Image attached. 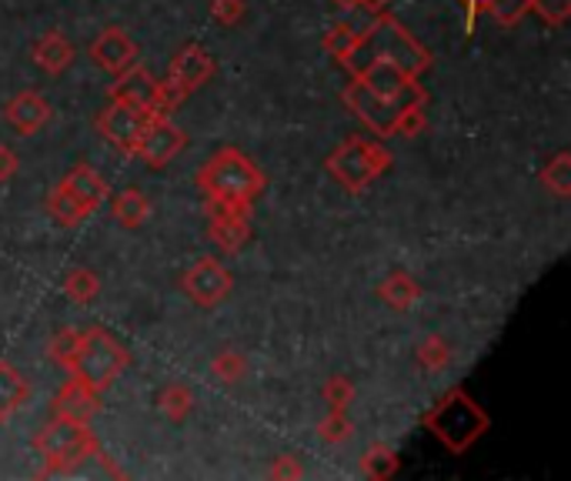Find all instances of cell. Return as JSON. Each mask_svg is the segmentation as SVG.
I'll return each mask as SVG.
<instances>
[{
  "label": "cell",
  "mask_w": 571,
  "mask_h": 481,
  "mask_svg": "<svg viewBox=\"0 0 571 481\" xmlns=\"http://www.w3.org/2000/svg\"><path fill=\"white\" fill-rule=\"evenodd\" d=\"M197 188L204 191V197L211 204L220 207H235V211H251L255 201L265 194L268 178L265 171L241 154L238 148H220L217 154H211L204 161V168L197 171Z\"/></svg>",
  "instance_id": "obj_1"
},
{
  "label": "cell",
  "mask_w": 571,
  "mask_h": 481,
  "mask_svg": "<svg viewBox=\"0 0 571 481\" xmlns=\"http://www.w3.org/2000/svg\"><path fill=\"white\" fill-rule=\"evenodd\" d=\"M365 61H385L401 67L405 74L418 77L431 67V54L428 47L395 18V14H375V24L368 31H362V47L358 57L352 64V71H358Z\"/></svg>",
  "instance_id": "obj_2"
},
{
  "label": "cell",
  "mask_w": 571,
  "mask_h": 481,
  "mask_svg": "<svg viewBox=\"0 0 571 481\" xmlns=\"http://www.w3.org/2000/svg\"><path fill=\"white\" fill-rule=\"evenodd\" d=\"M128 365H131V351L107 328L90 324L87 331H80V344H77V354L71 361L67 375L74 382H80L84 388L104 395L114 382L128 372Z\"/></svg>",
  "instance_id": "obj_3"
},
{
  "label": "cell",
  "mask_w": 571,
  "mask_h": 481,
  "mask_svg": "<svg viewBox=\"0 0 571 481\" xmlns=\"http://www.w3.org/2000/svg\"><path fill=\"white\" fill-rule=\"evenodd\" d=\"M488 415L475 405V398L465 388H451L438 398V405L424 415V428L451 451L465 455L485 431H488Z\"/></svg>",
  "instance_id": "obj_4"
},
{
  "label": "cell",
  "mask_w": 571,
  "mask_h": 481,
  "mask_svg": "<svg viewBox=\"0 0 571 481\" xmlns=\"http://www.w3.org/2000/svg\"><path fill=\"white\" fill-rule=\"evenodd\" d=\"M34 448H37V455L44 458L41 478H51V474H71L77 464L90 461V458L100 451V441H97V435L90 431V425L54 415V418L37 431Z\"/></svg>",
  "instance_id": "obj_5"
},
{
  "label": "cell",
  "mask_w": 571,
  "mask_h": 481,
  "mask_svg": "<svg viewBox=\"0 0 571 481\" xmlns=\"http://www.w3.org/2000/svg\"><path fill=\"white\" fill-rule=\"evenodd\" d=\"M324 168L345 191L362 194L368 184H375L391 168V151L385 148V141L355 135V138H345L327 154Z\"/></svg>",
  "instance_id": "obj_6"
},
{
  "label": "cell",
  "mask_w": 571,
  "mask_h": 481,
  "mask_svg": "<svg viewBox=\"0 0 571 481\" xmlns=\"http://www.w3.org/2000/svg\"><path fill=\"white\" fill-rule=\"evenodd\" d=\"M107 97L125 100L131 107H141L151 117H171V110L177 107V100L164 90V84L148 67H138V64H131L121 74H114V84L107 87Z\"/></svg>",
  "instance_id": "obj_7"
},
{
  "label": "cell",
  "mask_w": 571,
  "mask_h": 481,
  "mask_svg": "<svg viewBox=\"0 0 571 481\" xmlns=\"http://www.w3.org/2000/svg\"><path fill=\"white\" fill-rule=\"evenodd\" d=\"M181 291H184V298L194 308L211 311V308H217V304H224L227 298H231L235 278H231V271H227L217 258H201V261H194L181 275Z\"/></svg>",
  "instance_id": "obj_8"
},
{
  "label": "cell",
  "mask_w": 571,
  "mask_h": 481,
  "mask_svg": "<svg viewBox=\"0 0 571 481\" xmlns=\"http://www.w3.org/2000/svg\"><path fill=\"white\" fill-rule=\"evenodd\" d=\"M214 71H217V64H214V57H211V51L204 44H184L174 54L171 67H168V81H161V84L181 104L187 94L204 87L214 77Z\"/></svg>",
  "instance_id": "obj_9"
},
{
  "label": "cell",
  "mask_w": 571,
  "mask_h": 481,
  "mask_svg": "<svg viewBox=\"0 0 571 481\" xmlns=\"http://www.w3.org/2000/svg\"><path fill=\"white\" fill-rule=\"evenodd\" d=\"M151 120L148 110L141 107H131L125 100H110L100 114H97V131L100 138L110 145V148H118L121 154L134 158V145L144 131V125Z\"/></svg>",
  "instance_id": "obj_10"
},
{
  "label": "cell",
  "mask_w": 571,
  "mask_h": 481,
  "mask_svg": "<svg viewBox=\"0 0 571 481\" xmlns=\"http://www.w3.org/2000/svg\"><path fill=\"white\" fill-rule=\"evenodd\" d=\"M187 148V135L174 125L171 117H151L138 145H134V158L144 161L148 168L161 171L164 164H171L181 151Z\"/></svg>",
  "instance_id": "obj_11"
},
{
  "label": "cell",
  "mask_w": 571,
  "mask_h": 481,
  "mask_svg": "<svg viewBox=\"0 0 571 481\" xmlns=\"http://www.w3.org/2000/svg\"><path fill=\"white\" fill-rule=\"evenodd\" d=\"M345 104H348V110L358 117V120H365V128L375 135V138H395V117H398V110L408 104V100H385V97H378V94H371L365 84H358L355 77H352V84L345 87Z\"/></svg>",
  "instance_id": "obj_12"
},
{
  "label": "cell",
  "mask_w": 571,
  "mask_h": 481,
  "mask_svg": "<svg viewBox=\"0 0 571 481\" xmlns=\"http://www.w3.org/2000/svg\"><path fill=\"white\" fill-rule=\"evenodd\" d=\"M358 84H365L371 94L385 97V100H414V97H428V90L418 84V77L405 74L395 64L385 61H365L358 71H352Z\"/></svg>",
  "instance_id": "obj_13"
},
{
  "label": "cell",
  "mask_w": 571,
  "mask_h": 481,
  "mask_svg": "<svg viewBox=\"0 0 571 481\" xmlns=\"http://www.w3.org/2000/svg\"><path fill=\"white\" fill-rule=\"evenodd\" d=\"M207 237L224 255H241L251 240V211H235L207 201Z\"/></svg>",
  "instance_id": "obj_14"
},
{
  "label": "cell",
  "mask_w": 571,
  "mask_h": 481,
  "mask_svg": "<svg viewBox=\"0 0 571 481\" xmlns=\"http://www.w3.org/2000/svg\"><path fill=\"white\" fill-rule=\"evenodd\" d=\"M90 61L107 74H121L138 61V44L121 28H104L90 44Z\"/></svg>",
  "instance_id": "obj_15"
},
{
  "label": "cell",
  "mask_w": 571,
  "mask_h": 481,
  "mask_svg": "<svg viewBox=\"0 0 571 481\" xmlns=\"http://www.w3.org/2000/svg\"><path fill=\"white\" fill-rule=\"evenodd\" d=\"M51 117H54V107L37 90H21L18 97L4 104V120L18 135H37L41 128L51 125Z\"/></svg>",
  "instance_id": "obj_16"
},
{
  "label": "cell",
  "mask_w": 571,
  "mask_h": 481,
  "mask_svg": "<svg viewBox=\"0 0 571 481\" xmlns=\"http://www.w3.org/2000/svg\"><path fill=\"white\" fill-rule=\"evenodd\" d=\"M51 408H54V415H61V418H71V421H84V425H90V421L100 415V395H97V392H90V388H84L80 382L67 378V385L54 395Z\"/></svg>",
  "instance_id": "obj_17"
},
{
  "label": "cell",
  "mask_w": 571,
  "mask_h": 481,
  "mask_svg": "<svg viewBox=\"0 0 571 481\" xmlns=\"http://www.w3.org/2000/svg\"><path fill=\"white\" fill-rule=\"evenodd\" d=\"M31 54H34V64H37L44 74H51V77L64 74V71L74 64V57H77L74 44H71L61 31H47V34L34 44Z\"/></svg>",
  "instance_id": "obj_18"
},
{
  "label": "cell",
  "mask_w": 571,
  "mask_h": 481,
  "mask_svg": "<svg viewBox=\"0 0 571 481\" xmlns=\"http://www.w3.org/2000/svg\"><path fill=\"white\" fill-rule=\"evenodd\" d=\"M28 398H31V385L21 375V368L0 357V425L11 421L28 405Z\"/></svg>",
  "instance_id": "obj_19"
},
{
  "label": "cell",
  "mask_w": 571,
  "mask_h": 481,
  "mask_svg": "<svg viewBox=\"0 0 571 481\" xmlns=\"http://www.w3.org/2000/svg\"><path fill=\"white\" fill-rule=\"evenodd\" d=\"M90 214L107 201V194H110V188H107V181L94 171V168H87V164H77L64 181H61Z\"/></svg>",
  "instance_id": "obj_20"
},
{
  "label": "cell",
  "mask_w": 571,
  "mask_h": 481,
  "mask_svg": "<svg viewBox=\"0 0 571 481\" xmlns=\"http://www.w3.org/2000/svg\"><path fill=\"white\" fill-rule=\"evenodd\" d=\"M321 47H324L327 57H334L341 67L352 71V64H355V57H358V47H362V31L352 28L348 21H337V24H331V28L324 31Z\"/></svg>",
  "instance_id": "obj_21"
},
{
  "label": "cell",
  "mask_w": 571,
  "mask_h": 481,
  "mask_svg": "<svg viewBox=\"0 0 571 481\" xmlns=\"http://www.w3.org/2000/svg\"><path fill=\"white\" fill-rule=\"evenodd\" d=\"M110 214H114V221H118L121 227L138 231V227H144V221L151 217V201L144 197V191L125 188L118 197L110 201Z\"/></svg>",
  "instance_id": "obj_22"
},
{
  "label": "cell",
  "mask_w": 571,
  "mask_h": 481,
  "mask_svg": "<svg viewBox=\"0 0 571 481\" xmlns=\"http://www.w3.org/2000/svg\"><path fill=\"white\" fill-rule=\"evenodd\" d=\"M378 298H381L388 308H395V311H411V308L418 304V298H421V288H418V281H414L411 275L391 271V275L378 285Z\"/></svg>",
  "instance_id": "obj_23"
},
{
  "label": "cell",
  "mask_w": 571,
  "mask_h": 481,
  "mask_svg": "<svg viewBox=\"0 0 571 481\" xmlns=\"http://www.w3.org/2000/svg\"><path fill=\"white\" fill-rule=\"evenodd\" d=\"M47 211H51V217L61 224V227H67V231H74V227H80L87 217H90V211L64 188V184H57L54 191H51V197H47Z\"/></svg>",
  "instance_id": "obj_24"
},
{
  "label": "cell",
  "mask_w": 571,
  "mask_h": 481,
  "mask_svg": "<svg viewBox=\"0 0 571 481\" xmlns=\"http://www.w3.org/2000/svg\"><path fill=\"white\" fill-rule=\"evenodd\" d=\"M194 392L187 388V385H181V382H171V385H164L161 388V395H158V408H161V415L164 418H171V421H187L191 418V411H194Z\"/></svg>",
  "instance_id": "obj_25"
},
{
  "label": "cell",
  "mask_w": 571,
  "mask_h": 481,
  "mask_svg": "<svg viewBox=\"0 0 571 481\" xmlns=\"http://www.w3.org/2000/svg\"><path fill=\"white\" fill-rule=\"evenodd\" d=\"M248 375V357L238 348H224L211 361V378L220 385H238Z\"/></svg>",
  "instance_id": "obj_26"
},
{
  "label": "cell",
  "mask_w": 571,
  "mask_h": 481,
  "mask_svg": "<svg viewBox=\"0 0 571 481\" xmlns=\"http://www.w3.org/2000/svg\"><path fill=\"white\" fill-rule=\"evenodd\" d=\"M541 188L554 197H568L571 194V154L568 151H558L538 174Z\"/></svg>",
  "instance_id": "obj_27"
},
{
  "label": "cell",
  "mask_w": 571,
  "mask_h": 481,
  "mask_svg": "<svg viewBox=\"0 0 571 481\" xmlns=\"http://www.w3.org/2000/svg\"><path fill=\"white\" fill-rule=\"evenodd\" d=\"M398 468H401V458H398V451L391 448V445H371L368 451H365V458H362V471H365V478H371V481H385V478H391V474H398Z\"/></svg>",
  "instance_id": "obj_28"
},
{
  "label": "cell",
  "mask_w": 571,
  "mask_h": 481,
  "mask_svg": "<svg viewBox=\"0 0 571 481\" xmlns=\"http://www.w3.org/2000/svg\"><path fill=\"white\" fill-rule=\"evenodd\" d=\"M424 104H428V97H414V100H408L398 110V117H395V135L398 138H418L428 128V110H424Z\"/></svg>",
  "instance_id": "obj_29"
},
{
  "label": "cell",
  "mask_w": 571,
  "mask_h": 481,
  "mask_svg": "<svg viewBox=\"0 0 571 481\" xmlns=\"http://www.w3.org/2000/svg\"><path fill=\"white\" fill-rule=\"evenodd\" d=\"M414 357L424 372H441L451 365V344L441 338V334H428L418 348H414Z\"/></svg>",
  "instance_id": "obj_30"
},
{
  "label": "cell",
  "mask_w": 571,
  "mask_h": 481,
  "mask_svg": "<svg viewBox=\"0 0 571 481\" xmlns=\"http://www.w3.org/2000/svg\"><path fill=\"white\" fill-rule=\"evenodd\" d=\"M64 295H67L74 304H90V301H97V295H100V281H97L94 271L74 268V271L64 278Z\"/></svg>",
  "instance_id": "obj_31"
},
{
  "label": "cell",
  "mask_w": 571,
  "mask_h": 481,
  "mask_svg": "<svg viewBox=\"0 0 571 481\" xmlns=\"http://www.w3.org/2000/svg\"><path fill=\"white\" fill-rule=\"evenodd\" d=\"M482 11L492 14V21H498L502 28H518L525 14H531V0H485Z\"/></svg>",
  "instance_id": "obj_32"
},
{
  "label": "cell",
  "mask_w": 571,
  "mask_h": 481,
  "mask_svg": "<svg viewBox=\"0 0 571 481\" xmlns=\"http://www.w3.org/2000/svg\"><path fill=\"white\" fill-rule=\"evenodd\" d=\"M77 344H80V331H77V328H61V331L51 334L47 354H51L54 365H61V368L67 372L71 361H74V354H77Z\"/></svg>",
  "instance_id": "obj_33"
},
{
  "label": "cell",
  "mask_w": 571,
  "mask_h": 481,
  "mask_svg": "<svg viewBox=\"0 0 571 481\" xmlns=\"http://www.w3.org/2000/svg\"><path fill=\"white\" fill-rule=\"evenodd\" d=\"M352 431H355V425H352L348 411H331V408H327L324 421L317 425V435H321V441H327V445H345V441L352 438Z\"/></svg>",
  "instance_id": "obj_34"
},
{
  "label": "cell",
  "mask_w": 571,
  "mask_h": 481,
  "mask_svg": "<svg viewBox=\"0 0 571 481\" xmlns=\"http://www.w3.org/2000/svg\"><path fill=\"white\" fill-rule=\"evenodd\" d=\"M321 398H324V405H327L331 411H348V405H352V398H355V385H352L345 375H334V378L324 382Z\"/></svg>",
  "instance_id": "obj_35"
},
{
  "label": "cell",
  "mask_w": 571,
  "mask_h": 481,
  "mask_svg": "<svg viewBox=\"0 0 571 481\" xmlns=\"http://www.w3.org/2000/svg\"><path fill=\"white\" fill-rule=\"evenodd\" d=\"M531 14L548 28H564L571 21V0H531Z\"/></svg>",
  "instance_id": "obj_36"
},
{
  "label": "cell",
  "mask_w": 571,
  "mask_h": 481,
  "mask_svg": "<svg viewBox=\"0 0 571 481\" xmlns=\"http://www.w3.org/2000/svg\"><path fill=\"white\" fill-rule=\"evenodd\" d=\"M211 18L220 28L241 24V18H245V0H214V4H211Z\"/></svg>",
  "instance_id": "obj_37"
},
{
  "label": "cell",
  "mask_w": 571,
  "mask_h": 481,
  "mask_svg": "<svg viewBox=\"0 0 571 481\" xmlns=\"http://www.w3.org/2000/svg\"><path fill=\"white\" fill-rule=\"evenodd\" d=\"M268 478L274 481H298L304 478V464L298 461V455H278L268 468Z\"/></svg>",
  "instance_id": "obj_38"
},
{
  "label": "cell",
  "mask_w": 571,
  "mask_h": 481,
  "mask_svg": "<svg viewBox=\"0 0 571 481\" xmlns=\"http://www.w3.org/2000/svg\"><path fill=\"white\" fill-rule=\"evenodd\" d=\"M18 168H21L18 151H14V148H8V145H0V184L11 181V178L18 174Z\"/></svg>",
  "instance_id": "obj_39"
},
{
  "label": "cell",
  "mask_w": 571,
  "mask_h": 481,
  "mask_svg": "<svg viewBox=\"0 0 571 481\" xmlns=\"http://www.w3.org/2000/svg\"><path fill=\"white\" fill-rule=\"evenodd\" d=\"M482 4H485V0H462V8H465V21H468V31L475 28V21H478V14H482Z\"/></svg>",
  "instance_id": "obj_40"
},
{
  "label": "cell",
  "mask_w": 571,
  "mask_h": 481,
  "mask_svg": "<svg viewBox=\"0 0 571 481\" xmlns=\"http://www.w3.org/2000/svg\"><path fill=\"white\" fill-rule=\"evenodd\" d=\"M391 0H358V8H365L368 14H385Z\"/></svg>",
  "instance_id": "obj_41"
},
{
  "label": "cell",
  "mask_w": 571,
  "mask_h": 481,
  "mask_svg": "<svg viewBox=\"0 0 571 481\" xmlns=\"http://www.w3.org/2000/svg\"><path fill=\"white\" fill-rule=\"evenodd\" d=\"M334 8H341V11H355L358 8V0H331Z\"/></svg>",
  "instance_id": "obj_42"
}]
</instances>
